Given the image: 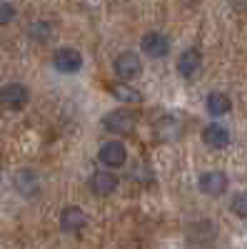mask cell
<instances>
[{"label": "cell", "mask_w": 247, "mask_h": 249, "mask_svg": "<svg viewBox=\"0 0 247 249\" xmlns=\"http://www.w3.org/2000/svg\"><path fill=\"white\" fill-rule=\"evenodd\" d=\"M100 122H102V130L105 132H110L115 137H128L137 127V115L128 107H115V110L102 115Z\"/></svg>", "instance_id": "6da1fadb"}, {"label": "cell", "mask_w": 247, "mask_h": 249, "mask_svg": "<svg viewBox=\"0 0 247 249\" xmlns=\"http://www.w3.org/2000/svg\"><path fill=\"white\" fill-rule=\"evenodd\" d=\"M97 162L102 164V167H108V170H122L128 164V147H125V142L117 140V137L102 142L100 150H97Z\"/></svg>", "instance_id": "7a4b0ae2"}, {"label": "cell", "mask_w": 247, "mask_h": 249, "mask_svg": "<svg viewBox=\"0 0 247 249\" xmlns=\"http://www.w3.org/2000/svg\"><path fill=\"white\" fill-rule=\"evenodd\" d=\"M85 65V60H82V53L77 48H70V45H63L53 53V68L63 75H77Z\"/></svg>", "instance_id": "3957f363"}, {"label": "cell", "mask_w": 247, "mask_h": 249, "mask_svg": "<svg viewBox=\"0 0 247 249\" xmlns=\"http://www.w3.org/2000/svg\"><path fill=\"white\" fill-rule=\"evenodd\" d=\"M113 70H115L117 80L133 82L135 77L142 75V57H140L137 53H133V50H122V53H117L115 60H113Z\"/></svg>", "instance_id": "277c9868"}, {"label": "cell", "mask_w": 247, "mask_h": 249, "mask_svg": "<svg viewBox=\"0 0 247 249\" xmlns=\"http://www.w3.org/2000/svg\"><path fill=\"white\" fill-rule=\"evenodd\" d=\"M30 102V90L23 85V82H5L3 88H0V105L5 110H23L25 105Z\"/></svg>", "instance_id": "5b68a950"}, {"label": "cell", "mask_w": 247, "mask_h": 249, "mask_svg": "<svg viewBox=\"0 0 247 249\" xmlns=\"http://www.w3.org/2000/svg\"><path fill=\"white\" fill-rule=\"evenodd\" d=\"M140 48H142V53H145L148 57H152V60H162V57H168V55H170L172 40H170V35H165V33H160V30H150V33L142 35Z\"/></svg>", "instance_id": "8992f818"}, {"label": "cell", "mask_w": 247, "mask_h": 249, "mask_svg": "<svg viewBox=\"0 0 247 249\" xmlns=\"http://www.w3.org/2000/svg\"><path fill=\"white\" fill-rule=\"evenodd\" d=\"M230 187V179L225 172L220 170H208V172H200L197 177V190L205 195V197H222Z\"/></svg>", "instance_id": "52a82bcc"}, {"label": "cell", "mask_w": 247, "mask_h": 249, "mask_svg": "<svg viewBox=\"0 0 247 249\" xmlns=\"http://www.w3.org/2000/svg\"><path fill=\"white\" fill-rule=\"evenodd\" d=\"M117 187H120V177L115 175V170H108V167H102L88 177V190L95 197H110Z\"/></svg>", "instance_id": "ba28073f"}, {"label": "cell", "mask_w": 247, "mask_h": 249, "mask_svg": "<svg viewBox=\"0 0 247 249\" xmlns=\"http://www.w3.org/2000/svg\"><path fill=\"white\" fill-rule=\"evenodd\" d=\"M57 224H60V232H63V234H77V232L85 230L88 214H85V210H82V207L68 204V207H63V212H60Z\"/></svg>", "instance_id": "9c48e42d"}, {"label": "cell", "mask_w": 247, "mask_h": 249, "mask_svg": "<svg viewBox=\"0 0 247 249\" xmlns=\"http://www.w3.org/2000/svg\"><path fill=\"white\" fill-rule=\"evenodd\" d=\"M200 137H202V144H205V147H210V150H225L232 142L230 130L225 127L222 122H208L202 127Z\"/></svg>", "instance_id": "30bf717a"}, {"label": "cell", "mask_w": 247, "mask_h": 249, "mask_svg": "<svg viewBox=\"0 0 247 249\" xmlns=\"http://www.w3.org/2000/svg\"><path fill=\"white\" fill-rule=\"evenodd\" d=\"M175 68H177V75L185 77V80L195 77L200 72V68H202V53L197 48H185L180 53V57H177V65Z\"/></svg>", "instance_id": "8fae6325"}, {"label": "cell", "mask_w": 247, "mask_h": 249, "mask_svg": "<svg viewBox=\"0 0 247 249\" xmlns=\"http://www.w3.org/2000/svg\"><path fill=\"white\" fill-rule=\"evenodd\" d=\"M13 184H15L18 195H23V197H35V195L40 192V175H38L35 170H30V167H23V170L15 172Z\"/></svg>", "instance_id": "7c38bea8"}, {"label": "cell", "mask_w": 247, "mask_h": 249, "mask_svg": "<svg viewBox=\"0 0 247 249\" xmlns=\"http://www.w3.org/2000/svg\"><path fill=\"white\" fill-rule=\"evenodd\" d=\"M205 110H208L210 117L220 120L232 110V97L228 92H222V90H212V92H208V97H205Z\"/></svg>", "instance_id": "4fadbf2b"}, {"label": "cell", "mask_w": 247, "mask_h": 249, "mask_svg": "<svg viewBox=\"0 0 247 249\" xmlns=\"http://www.w3.org/2000/svg\"><path fill=\"white\" fill-rule=\"evenodd\" d=\"M110 95L117 102H122V105H137V102H142V92L133 85V82H128V80L115 82V85L110 88Z\"/></svg>", "instance_id": "5bb4252c"}, {"label": "cell", "mask_w": 247, "mask_h": 249, "mask_svg": "<svg viewBox=\"0 0 247 249\" xmlns=\"http://www.w3.org/2000/svg\"><path fill=\"white\" fill-rule=\"evenodd\" d=\"M28 37L33 40V43H48V40L53 37V25L48 23V20H33V23L28 25Z\"/></svg>", "instance_id": "9a60e30c"}, {"label": "cell", "mask_w": 247, "mask_h": 249, "mask_svg": "<svg viewBox=\"0 0 247 249\" xmlns=\"http://www.w3.org/2000/svg\"><path fill=\"white\" fill-rule=\"evenodd\" d=\"M230 212L237 217V219H247V192H240L232 197L230 202Z\"/></svg>", "instance_id": "2e32d148"}, {"label": "cell", "mask_w": 247, "mask_h": 249, "mask_svg": "<svg viewBox=\"0 0 247 249\" xmlns=\"http://www.w3.org/2000/svg\"><path fill=\"white\" fill-rule=\"evenodd\" d=\"M13 20H15V8H13V3H8V0H0V28L10 25Z\"/></svg>", "instance_id": "e0dca14e"}]
</instances>
